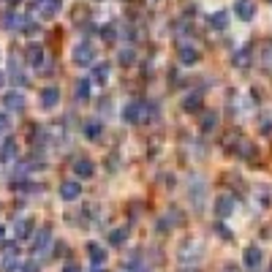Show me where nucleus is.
I'll use <instances>...</instances> for the list:
<instances>
[{"label":"nucleus","instance_id":"obj_37","mask_svg":"<svg viewBox=\"0 0 272 272\" xmlns=\"http://www.w3.org/2000/svg\"><path fill=\"white\" fill-rule=\"evenodd\" d=\"M3 82H5V74H0V88H3Z\"/></svg>","mask_w":272,"mask_h":272},{"label":"nucleus","instance_id":"obj_31","mask_svg":"<svg viewBox=\"0 0 272 272\" xmlns=\"http://www.w3.org/2000/svg\"><path fill=\"white\" fill-rule=\"evenodd\" d=\"M101 36L106 38V41H114V38H117V33H114V27H112V25H106V27L101 30Z\"/></svg>","mask_w":272,"mask_h":272},{"label":"nucleus","instance_id":"obj_5","mask_svg":"<svg viewBox=\"0 0 272 272\" xmlns=\"http://www.w3.org/2000/svg\"><path fill=\"white\" fill-rule=\"evenodd\" d=\"M199 242H193V240H188L185 242V245L180 248V262L182 264H190V262H196V259H199Z\"/></svg>","mask_w":272,"mask_h":272},{"label":"nucleus","instance_id":"obj_7","mask_svg":"<svg viewBox=\"0 0 272 272\" xmlns=\"http://www.w3.org/2000/svg\"><path fill=\"white\" fill-rule=\"evenodd\" d=\"M27 60L33 63V66L38 68V71H41V68L46 66V55H44V49L38 44H33V46H27Z\"/></svg>","mask_w":272,"mask_h":272},{"label":"nucleus","instance_id":"obj_6","mask_svg":"<svg viewBox=\"0 0 272 272\" xmlns=\"http://www.w3.org/2000/svg\"><path fill=\"white\" fill-rule=\"evenodd\" d=\"M242 262H245L248 270H259V267H262V262H264V253L259 251V248H248L245 256H242Z\"/></svg>","mask_w":272,"mask_h":272},{"label":"nucleus","instance_id":"obj_1","mask_svg":"<svg viewBox=\"0 0 272 272\" xmlns=\"http://www.w3.org/2000/svg\"><path fill=\"white\" fill-rule=\"evenodd\" d=\"M147 117H150V106H147L144 101H131V103H125V109H123V120H125V123L139 125V123H144Z\"/></svg>","mask_w":272,"mask_h":272},{"label":"nucleus","instance_id":"obj_15","mask_svg":"<svg viewBox=\"0 0 272 272\" xmlns=\"http://www.w3.org/2000/svg\"><path fill=\"white\" fill-rule=\"evenodd\" d=\"M74 172H77L79 177H92L95 166H92V161H88V158H79L77 164H74Z\"/></svg>","mask_w":272,"mask_h":272},{"label":"nucleus","instance_id":"obj_13","mask_svg":"<svg viewBox=\"0 0 272 272\" xmlns=\"http://www.w3.org/2000/svg\"><path fill=\"white\" fill-rule=\"evenodd\" d=\"M199 60V49L196 46H180V63L182 66H193V63Z\"/></svg>","mask_w":272,"mask_h":272},{"label":"nucleus","instance_id":"obj_23","mask_svg":"<svg viewBox=\"0 0 272 272\" xmlns=\"http://www.w3.org/2000/svg\"><path fill=\"white\" fill-rule=\"evenodd\" d=\"M3 25H5V27H25V25H27V19H25L22 14H5Z\"/></svg>","mask_w":272,"mask_h":272},{"label":"nucleus","instance_id":"obj_34","mask_svg":"<svg viewBox=\"0 0 272 272\" xmlns=\"http://www.w3.org/2000/svg\"><path fill=\"white\" fill-rule=\"evenodd\" d=\"M218 231H221V237H223V240H231V234H229V231H226V226H215Z\"/></svg>","mask_w":272,"mask_h":272},{"label":"nucleus","instance_id":"obj_28","mask_svg":"<svg viewBox=\"0 0 272 272\" xmlns=\"http://www.w3.org/2000/svg\"><path fill=\"white\" fill-rule=\"evenodd\" d=\"M199 106H201V98L199 95H188V98H185V103H182L185 112H196Z\"/></svg>","mask_w":272,"mask_h":272},{"label":"nucleus","instance_id":"obj_38","mask_svg":"<svg viewBox=\"0 0 272 272\" xmlns=\"http://www.w3.org/2000/svg\"><path fill=\"white\" fill-rule=\"evenodd\" d=\"M3 234H5V231H3V226H0V240H3Z\"/></svg>","mask_w":272,"mask_h":272},{"label":"nucleus","instance_id":"obj_27","mask_svg":"<svg viewBox=\"0 0 272 272\" xmlns=\"http://www.w3.org/2000/svg\"><path fill=\"white\" fill-rule=\"evenodd\" d=\"M11 74H14V82H16V85H25V82H27L25 74L19 71V63H16V57H11Z\"/></svg>","mask_w":272,"mask_h":272},{"label":"nucleus","instance_id":"obj_11","mask_svg":"<svg viewBox=\"0 0 272 272\" xmlns=\"http://www.w3.org/2000/svg\"><path fill=\"white\" fill-rule=\"evenodd\" d=\"M36 5H38V11H41L44 16H55L57 11H60L63 0H36Z\"/></svg>","mask_w":272,"mask_h":272},{"label":"nucleus","instance_id":"obj_20","mask_svg":"<svg viewBox=\"0 0 272 272\" xmlns=\"http://www.w3.org/2000/svg\"><path fill=\"white\" fill-rule=\"evenodd\" d=\"M231 63H234L237 68H248V63H251V49H248V46H245V49H240L234 57H231Z\"/></svg>","mask_w":272,"mask_h":272},{"label":"nucleus","instance_id":"obj_33","mask_svg":"<svg viewBox=\"0 0 272 272\" xmlns=\"http://www.w3.org/2000/svg\"><path fill=\"white\" fill-rule=\"evenodd\" d=\"M169 221H175V223H180V221H182V215H180V212H177V215H175V212H172V215H169ZM158 226H161V231H164V229H166V221H161V223H158Z\"/></svg>","mask_w":272,"mask_h":272},{"label":"nucleus","instance_id":"obj_12","mask_svg":"<svg viewBox=\"0 0 272 272\" xmlns=\"http://www.w3.org/2000/svg\"><path fill=\"white\" fill-rule=\"evenodd\" d=\"M49 242H52V231H49V229H41V231H38V237H36V242H33V251H36V256L49 248Z\"/></svg>","mask_w":272,"mask_h":272},{"label":"nucleus","instance_id":"obj_21","mask_svg":"<svg viewBox=\"0 0 272 272\" xmlns=\"http://www.w3.org/2000/svg\"><path fill=\"white\" fill-rule=\"evenodd\" d=\"M101 131H103L101 120H90V123L85 125V136H88V139H98V136H101Z\"/></svg>","mask_w":272,"mask_h":272},{"label":"nucleus","instance_id":"obj_24","mask_svg":"<svg viewBox=\"0 0 272 272\" xmlns=\"http://www.w3.org/2000/svg\"><path fill=\"white\" fill-rule=\"evenodd\" d=\"M88 253H90L92 264H101L103 259H106V253H103V248H101V245H95V242H90V245H88Z\"/></svg>","mask_w":272,"mask_h":272},{"label":"nucleus","instance_id":"obj_10","mask_svg":"<svg viewBox=\"0 0 272 272\" xmlns=\"http://www.w3.org/2000/svg\"><path fill=\"white\" fill-rule=\"evenodd\" d=\"M57 101H60V90H57V88H44L41 90V106L44 109L57 106Z\"/></svg>","mask_w":272,"mask_h":272},{"label":"nucleus","instance_id":"obj_18","mask_svg":"<svg viewBox=\"0 0 272 272\" xmlns=\"http://www.w3.org/2000/svg\"><path fill=\"white\" fill-rule=\"evenodd\" d=\"M128 226H120V229H114L112 234H109V245H123L125 240H128Z\"/></svg>","mask_w":272,"mask_h":272},{"label":"nucleus","instance_id":"obj_19","mask_svg":"<svg viewBox=\"0 0 272 272\" xmlns=\"http://www.w3.org/2000/svg\"><path fill=\"white\" fill-rule=\"evenodd\" d=\"M74 95H77V101H88L90 98V79L88 77L77 82V92H74Z\"/></svg>","mask_w":272,"mask_h":272},{"label":"nucleus","instance_id":"obj_36","mask_svg":"<svg viewBox=\"0 0 272 272\" xmlns=\"http://www.w3.org/2000/svg\"><path fill=\"white\" fill-rule=\"evenodd\" d=\"M223 272H240V270H237V267H226V270H223Z\"/></svg>","mask_w":272,"mask_h":272},{"label":"nucleus","instance_id":"obj_35","mask_svg":"<svg viewBox=\"0 0 272 272\" xmlns=\"http://www.w3.org/2000/svg\"><path fill=\"white\" fill-rule=\"evenodd\" d=\"M63 272H82V270H79L77 264H66V270H63Z\"/></svg>","mask_w":272,"mask_h":272},{"label":"nucleus","instance_id":"obj_3","mask_svg":"<svg viewBox=\"0 0 272 272\" xmlns=\"http://www.w3.org/2000/svg\"><path fill=\"white\" fill-rule=\"evenodd\" d=\"M234 14L240 16L242 22H251L256 16V3L253 0H237L234 3Z\"/></svg>","mask_w":272,"mask_h":272},{"label":"nucleus","instance_id":"obj_2","mask_svg":"<svg viewBox=\"0 0 272 272\" xmlns=\"http://www.w3.org/2000/svg\"><path fill=\"white\" fill-rule=\"evenodd\" d=\"M74 63L77 66H92L95 63V49L90 44H77L74 46Z\"/></svg>","mask_w":272,"mask_h":272},{"label":"nucleus","instance_id":"obj_9","mask_svg":"<svg viewBox=\"0 0 272 272\" xmlns=\"http://www.w3.org/2000/svg\"><path fill=\"white\" fill-rule=\"evenodd\" d=\"M3 103H5V109H11V112H22L25 109V98H22V92H5V98H3Z\"/></svg>","mask_w":272,"mask_h":272},{"label":"nucleus","instance_id":"obj_40","mask_svg":"<svg viewBox=\"0 0 272 272\" xmlns=\"http://www.w3.org/2000/svg\"><path fill=\"white\" fill-rule=\"evenodd\" d=\"M92 272H103V270H98V267H95V270H92Z\"/></svg>","mask_w":272,"mask_h":272},{"label":"nucleus","instance_id":"obj_14","mask_svg":"<svg viewBox=\"0 0 272 272\" xmlns=\"http://www.w3.org/2000/svg\"><path fill=\"white\" fill-rule=\"evenodd\" d=\"M30 229H33V221H30V218H19V221L14 223L16 240H27V237H30Z\"/></svg>","mask_w":272,"mask_h":272},{"label":"nucleus","instance_id":"obj_26","mask_svg":"<svg viewBox=\"0 0 272 272\" xmlns=\"http://www.w3.org/2000/svg\"><path fill=\"white\" fill-rule=\"evenodd\" d=\"M218 125V114L215 112H207L204 120H201V131H212Z\"/></svg>","mask_w":272,"mask_h":272},{"label":"nucleus","instance_id":"obj_17","mask_svg":"<svg viewBox=\"0 0 272 272\" xmlns=\"http://www.w3.org/2000/svg\"><path fill=\"white\" fill-rule=\"evenodd\" d=\"M259 63L264 68H272V41H264L262 49H259Z\"/></svg>","mask_w":272,"mask_h":272},{"label":"nucleus","instance_id":"obj_39","mask_svg":"<svg viewBox=\"0 0 272 272\" xmlns=\"http://www.w3.org/2000/svg\"><path fill=\"white\" fill-rule=\"evenodd\" d=\"M5 3H19V0H5Z\"/></svg>","mask_w":272,"mask_h":272},{"label":"nucleus","instance_id":"obj_22","mask_svg":"<svg viewBox=\"0 0 272 272\" xmlns=\"http://www.w3.org/2000/svg\"><path fill=\"white\" fill-rule=\"evenodd\" d=\"M212 27H215V30H226L229 27V14L226 11H218V14H212Z\"/></svg>","mask_w":272,"mask_h":272},{"label":"nucleus","instance_id":"obj_30","mask_svg":"<svg viewBox=\"0 0 272 272\" xmlns=\"http://www.w3.org/2000/svg\"><path fill=\"white\" fill-rule=\"evenodd\" d=\"M251 153H253V147H251V144L245 142V139H242V142L237 144V155H242V158H248V155H251Z\"/></svg>","mask_w":272,"mask_h":272},{"label":"nucleus","instance_id":"obj_25","mask_svg":"<svg viewBox=\"0 0 272 272\" xmlns=\"http://www.w3.org/2000/svg\"><path fill=\"white\" fill-rule=\"evenodd\" d=\"M92 77H95V82H106L109 79V63H98L95 68H92Z\"/></svg>","mask_w":272,"mask_h":272},{"label":"nucleus","instance_id":"obj_4","mask_svg":"<svg viewBox=\"0 0 272 272\" xmlns=\"http://www.w3.org/2000/svg\"><path fill=\"white\" fill-rule=\"evenodd\" d=\"M231 212H234V196H229V193L218 196V201H215V215H218V218H229Z\"/></svg>","mask_w":272,"mask_h":272},{"label":"nucleus","instance_id":"obj_32","mask_svg":"<svg viewBox=\"0 0 272 272\" xmlns=\"http://www.w3.org/2000/svg\"><path fill=\"white\" fill-rule=\"evenodd\" d=\"M19 272H38V262H25L19 267Z\"/></svg>","mask_w":272,"mask_h":272},{"label":"nucleus","instance_id":"obj_8","mask_svg":"<svg viewBox=\"0 0 272 272\" xmlns=\"http://www.w3.org/2000/svg\"><path fill=\"white\" fill-rule=\"evenodd\" d=\"M79 193H82V185H79V182H74V180L60 185V199H66V201L79 199Z\"/></svg>","mask_w":272,"mask_h":272},{"label":"nucleus","instance_id":"obj_16","mask_svg":"<svg viewBox=\"0 0 272 272\" xmlns=\"http://www.w3.org/2000/svg\"><path fill=\"white\" fill-rule=\"evenodd\" d=\"M16 158V142L14 139H5L3 147H0V161H14Z\"/></svg>","mask_w":272,"mask_h":272},{"label":"nucleus","instance_id":"obj_29","mask_svg":"<svg viewBox=\"0 0 272 272\" xmlns=\"http://www.w3.org/2000/svg\"><path fill=\"white\" fill-rule=\"evenodd\" d=\"M120 63H123V66H134V63H136V52L134 49H123V52H120Z\"/></svg>","mask_w":272,"mask_h":272}]
</instances>
